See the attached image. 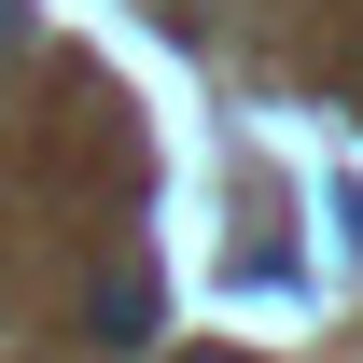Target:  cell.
<instances>
[{
    "label": "cell",
    "mask_w": 363,
    "mask_h": 363,
    "mask_svg": "<svg viewBox=\"0 0 363 363\" xmlns=\"http://www.w3.org/2000/svg\"><path fill=\"white\" fill-rule=\"evenodd\" d=\"M84 308H98V335H112V350H140V321H154V266H112Z\"/></svg>",
    "instance_id": "6da1fadb"
},
{
    "label": "cell",
    "mask_w": 363,
    "mask_h": 363,
    "mask_svg": "<svg viewBox=\"0 0 363 363\" xmlns=\"http://www.w3.org/2000/svg\"><path fill=\"white\" fill-rule=\"evenodd\" d=\"M0 43H14V0H0Z\"/></svg>",
    "instance_id": "7a4b0ae2"
},
{
    "label": "cell",
    "mask_w": 363,
    "mask_h": 363,
    "mask_svg": "<svg viewBox=\"0 0 363 363\" xmlns=\"http://www.w3.org/2000/svg\"><path fill=\"white\" fill-rule=\"evenodd\" d=\"M210 363H224V350H210Z\"/></svg>",
    "instance_id": "3957f363"
}]
</instances>
